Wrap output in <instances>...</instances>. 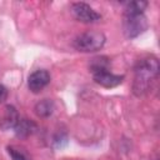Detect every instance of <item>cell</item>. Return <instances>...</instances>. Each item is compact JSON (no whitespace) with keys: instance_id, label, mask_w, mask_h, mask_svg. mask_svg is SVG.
Returning a JSON list of instances; mask_svg holds the SVG:
<instances>
[{"instance_id":"3","label":"cell","mask_w":160,"mask_h":160,"mask_svg":"<svg viewBox=\"0 0 160 160\" xmlns=\"http://www.w3.org/2000/svg\"><path fill=\"white\" fill-rule=\"evenodd\" d=\"M149 24L144 14H124L122 31L128 39H132L142 34Z\"/></svg>"},{"instance_id":"6","label":"cell","mask_w":160,"mask_h":160,"mask_svg":"<svg viewBox=\"0 0 160 160\" xmlns=\"http://www.w3.org/2000/svg\"><path fill=\"white\" fill-rule=\"evenodd\" d=\"M92 78H94V81L96 84H99V85H101L104 88H114V86H118L124 80V76L122 75L111 74L109 70L92 72Z\"/></svg>"},{"instance_id":"11","label":"cell","mask_w":160,"mask_h":160,"mask_svg":"<svg viewBox=\"0 0 160 160\" xmlns=\"http://www.w3.org/2000/svg\"><path fill=\"white\" fill-rule=\"evenodd\" d=\"M109 65L110 61L108 58L105 56H99V58H94L90 62V71L96 72V71H104V70H109Z\"/></svg>"},{"instance_id":"4","label":"cell","mask_w":160,"mask_h":160,"mask_svg":"<svg viewBox=\"0 0 160 160\" xmlns=\"http://www.w3.org/2000/svg\"><path fill=\"white\" fill-rule=\"evenodd\" d=\"M70 11L76 20L85 22V24H91L101 19V15L85 2H74L71 5Z\"/></svg>"},{"instance_id":"5","label":"cell","mask_w":160,"mask_h":160,"mask_svg":"<svg viewBox=\"0 0 160 160\" xmlns=\"http://www.w3.org/2000/svg\"><path fill=\"white\" fill-rule=\"evenodd\" d=\"M50 82V74L46 70H36L30 74L28 79V86L32 92H40Z\"/></svg>"},{"instance_id":"13","label":"cell","mask_w":160,"mask_h":160,"mask_svg":"<svg viewBox=\"0 0 160 160\" xmlns=\"http://www.w3.org/2000/svg\"><path fill=\"white\" fill-rule=\"evenodd\" d=\"M6 96H8V90H6V88L0 84V104L6 99Z\"/></svg>"},{"instance_id":"7","label":"cell","mask_w":160,"mask_h":160,"mask_svg":"<svg viewBox=\"0 0 160 160\" xmlns=\"http://www.w3.org/2000/svg\"><path fill=\"white\" fill-rule=\"evenodd\" d=\"M19 121V114L18 110L12 105H6L2 115L0 116V128L2 130H9L15 128V125Z\"/></svg>"},{"instance_id":"10","label":"cell","mask_w":160,"mask_h":160,"mask_svg":"<svg viewBox=\"0 0 160 160\" xmlns=\"http://www.w3.org/2000/svg\"><path fill=\"white\" fill-rule=\"evenodd\" d=\"M146 6V1H128L124 4V14H144Z\"/></svg>"},{"instance_id":"12","label":"cell","mask_w":160,"mask_h":160,"mask_svg":"<svg viewBox=\"0 0 160 160\" xmlns=\"http://www.w3.org/2000/svg\"><path fill=\"white\" fill-rule=\"evenodd\" d=\"M8 152L11 156L12 160H29V158L26 156V154L24 151H21L20 149H16L14 146H9L8 148Z\"/></svg>"},{"instance_id":"2","label":"cell","mask_w":160,"mask_h":160,"mask_svg":"<svg viewBox=\"0 0 160 160\" xmlns=\"http://www.w3.org/2000/svg\"><path fill=\"white\" fill-rule=\"evenodd\" d=\"M106 41V38L100 31H86L78 36L74 41V48L81 52H94L100 50Z\"/></svg>"},{"instance_id":"8","label":"cell","mask_w":160,"mask_h":160,"mask_svg":"<svg viewBox=\"0 0 160 160\" xmlns=\"http://www.w3.org/2000/svg\"><path fill=\"white\" fill-rule=\"evenodd\" d=\"M14 129H15V134L18 138L25 139V138H29L30 135H32L34 132H36L38 126L34 121H31L29 119H19V121Z\"/></svg>"},{"instance_id":"9","label":"cell","mask_w":160,"mask_h":160,"mask_svg":"<svg viewBox=\"0 0 160 160\" xmlns=\"http://www.w3.org/2000/svg\"><path fill=\"white\" fill-rule=\"evenodd\" d=\"M54 102L49 99H44L35 105V114L40 118H49L54 111Z\"/></svg>"},{"instance_id":"1","label":"cell","mask_w":160,"mask_h":160,"mask_svg":"<svg viewBox=\"0 0 160 160\" xmlns=\"http://www.w3.org/2000/svg\"><path fill=\"white\" fill-rule=\"evenodd\" d=\"M159 74V61L154 56L141 59L135 66V75L132 82V92L136 96L144 95L151 86L152 81Z\"/></svg>"}]
</instances>
